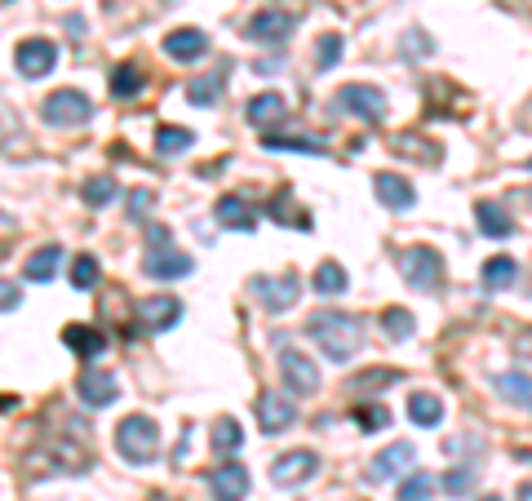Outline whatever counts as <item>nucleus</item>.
Wrapping results in <instances>:
<instances>
[{"mask_svg": "<svg viewBox=\"0 0 532 501\" xmlns=\"http://www.w3.org/2000/svg\"><path fill=\"white\" fill-rule=\"evenodd\" d=\"M63 346L76 355H85V360H98L102 351H107V337L98 329H85V324H67L63 329Z\"/></svg>", "mask_w": 532, "mask_h": 501, "instance_id": "412c9836", "label": "nucleus"}, {"mask_svg": "<svg viewBox=\"0 0 532 501\" xmlns=\"http://www.w3.org/2000/svg\"><path fill=\"white\" fill-rule=\"evenodd\" d=\"M218 227H227V231H253V227H258V213H253L240 196H222L218 200Z\"/></svg>", "mask_w": 532, "mask_h": 501, "instance_id": "5701e85b", "label": "nucleus"}, {"mask_svg": "<svg viewBox=\"0 0 532 501\" xmlns=\"http://www.w3.org/2000/svg\"><path fill=\"white\" fill-rule=\"evenodd\" d=\"M151 244H169V227H151Z\"/></svg>", "mask_w": 532, "mask_h": 501, "instance_id": "37998d69", "label": "nucleus"}, {"mask_svg": "<svg viewBox=\"0 0 532 501\" xmlns=\"http://www.w3.org/2000/svg\"><path fill=\"white\" fill-rule=\"evenodd\" d=\"M528 5H532V0H528Z\"/></svg>", "mask_w": 532, "mask_h": 501, "instance_id": "de8ad7c7", "label": "nucleus"}, {"mask_svg": "<svg viewBox=\"0 0 532 501\" xmlns=\"http://www.w3.org/2000/svg\"><path fill=\"white\" fill-rule=\"evenodd\" d=\"M40 116H45V125H54V129H76L94 116V102L80 94V89H54V94L40 102Z\"/></svg>", "mask_w": 532, "mask_h": 501, "instance_id": "20e7f679", "label": "nucleus"}, {"mask_svg": "<svg viewBox=\"0 0 532 501\" xmlns=\"http://www.w3.org/2000/svg\"><path fill=\"white\" fill-rule=\"evenodd\" d=\"M116 453L125 457L129 466H151L160 453V426L142 413L125 417V422L116 426Z\"/></svg>", "mask_w": 532, "mask_h": 501, "instance_id": "f03ea898", "label": "nucleus"}, {"mask_svg": "<svg viewBox=\"0 0 532 501\" xmlns=\"http://www.w3.org/2000/svg\"><path fill=\"white\" fill-rule=\"evenodd\" d=\"M413 329H417V324H413V315H408L404 306H386V311H382V333L386 337L404 342V337H413Z\"/></svg>", "mask_w": 532, "mask_h": 501, "instance_id": "2f4dec72", "label": "nucleus"}, {"mask_svg": "<svg viewBox=\"0 0 532 501\" xmlns=\"http://www.w3.org/2000/svg\"><path fill=\"white\" fill-rule=\"evenodd\" d=\"M426 138H408V134H399L395 142H391V151L395 156H413V160H422V165H435L439 160V147H422Z\"/></svg>", "mask_w": 532, "mask_h": 501, "instance_id": "f704fd0d", "label": "nucleus"}, {"mask_svg": "<svg viewBox=\"0 0 532 501\" xmlns=\"http://www.w3.org/2000/svg\"><path fill=\"white\" fill-rule=\"evenodd\" d=\"M351 417L360 422V431H368V435H373V431H386V426H391V413H386L382 404H355Z\"/></svg>", "mask_w": 532, "mask_h": 501, "instance_id": "4c0bfd02", "label": "nucleus"}, {"mask_svg": "<svg viewBox=\"0 0 532 501\" xmlns=\"http://www.w3.org/2000/svg\"><path fill=\"white\" fill-rule=\"evenodd\" d=\"M528 298H532V289H528Z\"/></svg>", "mask_w": 532, "mask_h": 501, "instance_id": "49530a36", "label": "nucleus"}, {"mask_svg": "<svg viewBox=\"0 0 532 501\" xmlns=\"http://www.w3.org/2000/svg\"><path fill=\"white\" fill-rule=\"evenodd\" d=\"M58 267H63V249L58 244H45V249H36L32 258L23 262V280H32V284H45V280H54Z\"/></svg>", "mask_w": 532, "mask_h": 501, "instance_id": "6ab92c4d", "label": "nucleus"}, {"mask_svg": "<svg viewBox=\"0 0 532 501\" xmlns=\"http://www.w3.org/2000/svg\"><path fill=\"white\" fill-rule=\"evenodd\" d=\"M142 85H147V76H142L133 63H120L111 71V98H138Z\"/></svg>", "mask_w": 532, "mask_h": 501, "instance_id": "cd10ccee", "label": "nucleus"}, {"mask_svg": "<svg viewBox=\"0 0 532 501\" xmlns=\"http://www.w3.org/2000/svg\"><path fill=\"white\" fill-rule=\"evenodd\" d=\"M413 462H417V448H413V444H408V439H404V444H391V448H382V453L373 457V466L364 470V479H368V484H386V479L404 475V470L413 466Z\"/></svg>", "mask_w": 532, "mask_h": 501, "instance_id": "f8f14e48", "label": "nucleus"}, {"mask_svg": "<svg viewBox=\"0 0 532 501\" xmlns=\"http://www.w3.org/2000/svg\"><path fill=\"white\" fill-rule=\"evenodd\" d=\"M244 116H249V125H258L262 134H266V129H275L284 116H289V107H284L280 94H258V98L249 102V111H244Z\"/></svg>", "mask_w": 532, "mask_h": 501, "instance_id": "aec40b11", "label": "nucleus"}, {"mask_svg": "<svg viewBox=\"0 0 532 501\" xmlns=\"http://www.w3.org/2000/svg\"><path fill=\"white\" fill-rule=\"evenodd\" d=\"M138 320L147 333H165L182 320V302L178 298H147V302H138Z\"/></svg>", "mask_w": 532, "mask_h": 501, "instance_id": "dca6fc26", "label": "nucleus"}, {"mask_svg": "<svg viewBox=\"0 0 532 501\" xmlns=\"http://www.w3.org/2000/svg\"><path fill=\"white\" fill-rule=\"evenodd\" d=\"M222 85H227V71H204L200 80H191L187 85V98L196 102V107H213L222 94Z\"/></svg>", "mask_w": 532, "mask_h": 501, "instance_id": "393cba45", "label": "nucleus"}, {"mask_svg": "<svg viewBox=\"0 0 532 501\" xmlns=\"http://www.w3.org/2000/svg\"><path fill=\"white\" fill-rule=\"evenodd\" d=\"M165 54L178 58V63H196V58L209 54V36L200 27H178V32L165 36Z\"/></svg>", "mask_w": 532, "mask_h": 501, "instance_id": "f3484780", "label": "nucleus"}, {"mask_svg": "<svg viewBox=\"0 0 532 501\" xmlns=\"http://www.w3.org/2000/svg\"><path fill=\"white\" fill-rule=\"evenodd\" d=\"M315 470H320V453H311V448H293V453H284L280 462L271 466V484L275 488H302L306 479H315Z\"/></svg>", "mask_w": 532, "mask_h": 501, "instance_id": "0eeeda50", "label": "nucleus"}, {"mask_svg": "<svg viewBox=\"0 0 532 501\" xmlns=\"http://www.w3.org/2000/svg\"><path fill=\"white\" fill-rule=\"evenodd\" d=\"M293 27H298V18H293L289 9H258V14L249 18V27H244V36H249L253 45H284V40L293 36Z\"/></svg>", "mask_w": 532, "mask_h": 501, "instance_id": "423d86ee", "label": "nucleus"}, {"mask_svg": "<svg viewBox=\"0 0 532 501\" xmlns=\"http://www.w3.org/2000/svg\"><path fill=\"white\" fill-rule=\"evenodd\" d=\"M399 271L422 293H435L439 284H444V258H439L435 249H426V244H408V249L399 253Z\"/></svg>", "mask_w": 532, "mask_h": 501, "instance_id": "7ed1b4c3", "label": "nucleus"}, {"mask_svg": "<svg viewBox=\"0 0 532 501\" xmlns=\"http://www.w3.org/2000/svg\"><path fill=\"white\" fill-rule=\"evenodd\" d=\"M408 417H413V426H439L444 422V400H435L431 391H413L408 395Z\"/></svg>", "mask_w": 532, "mask_h": 501, "instance_id": "b1692460", "label": "nucleus"}, {"mask_svg": "<svg viewBox=\"0 0 532 501\" xmlns=\"http://www.w3.org/2000/svg\"><path fill=\"white\" fill-rule=\"evenodd\" d=\"M14 63H18V71H23L27 80H40V76H49V71L58 67V45H54V40L32 36V40H23V45H18Z\"/></svg>", "mask_w": 532, "mask_h": 501, "instance_id": "1a4fd4ad", "label": "nucleus"}, {"mask_svg": "<svg viewBox=\"0 0 532 501\" xmlns=\"http://www.w3.org/2000/svg\"><path fill=\"white\" fill-rule=\"evenodd\" d=\"M475 227L488 235V240H506L510 231H515V218H510L506 209H501V204H493V200H484L475 209Z\"/></svg>", "mask_w": 532, "mask_h": 501, "instance_id": "4be33fe9", "label": "nucleus"}, {"mask_svg": "<svg viewBox=\"0 0 532 501\" xmlns=\"http://www.w3.org/2000/svg\"><path fill=\"white\" fill-rule=\"evenodd\" d=\"M209 493H213V501H244L249 497V470L240 462H222L209 475Z\"/></svg>", "mask_w": 532, "mask_h": 501, "instance_id": "4468645a", "label": "nucleus"}, {"mask_svg": "<svg viewBox=\"0 0 532 501\" xmlns=\"http://www.w3.org/2000/svg\"><path fill=\"white\" fill-rule=\"evenodd\" d=\"M515 280H519V262L515 258H488L484 262V289L501 293V289H510Z\"/></svg>", "mask_w": 532, "mask_h": 501, "instance_id": "bb28decb", "label": "nucleus"}, {"mask_svg": "<svg viewBox=\"0 0 532 501\" xmlns=\"http://www.w3.org/2000/svg\"><path fill=\"white\" fill-rule=\"evenodd\" d=\"M373 187H377V200H382L386 209H395V213H404V209H413V204H417L413 182L399 178V173H377Z\"/></svg>", "mask_w": 532, "mask_h": 501, "instance_id": "a211bd4d", "label": "nucleus"}, {"mask_svg": "<svg viewBox=\"0 0 532 501\" xmlns=\"http://www.w3.org/2000/svg\"><path fill=\"white\" fill-rule=\"evenodd\" d=\"M191 142H196V134L182 129V125H160L156 129V151H160V156H182Z\"/></svg>", "mask_w": 532, "mask_h": 501, "instance_id": "c85d7f7f", "label": "nucleus"}, {"mask_svg": "<svg viewBox=\"0 0 532 501\" xmlns=\"http://www.w3.org/2000/svg\"><path fill=\"white\" fill-rule=\"evenodd\" d=\"M151 204H156V196H151V191H133V196H129V222H147Z\"/></svg>", "mask_w": 532, "mask_h": 501, "instance_id": "a19ab883", "label": "nucleus"}, {"mask_svg": "<svg viewBox=\"0 0 532 501\" xmlns=\"http://www.w3.org/2000/svg\"><path fill=\"white\" fill-rule=\"evenodd\" d=\"M475 475H479V462H466V466L448 470V475H444V493L448 497H466L470 484H475Z\"/></svg>", "mask_w": 532, "mask_h": 501, "instance_id": "e433bc0d", "label": "nucleus"}, {"mask_svg": "<svg viewBox=\"0 0 532 501\" xmlns=\"http://www.w3.org/2000/svg\"><path fill=\"white\" fill-rule=\"evenodd\" d=\"M142 271H147L151 280H182V275H191V271H196V262H191L187 253L151 249L147 258H142Z\"/></svg>", "mask_w": 532, "mask_h": 501, "instance_id": "2eb2a0df", "label": "nucleus"}, {"mask_svg": "<svg viewBox=\"0 0 532 501\" xmlns=\"http://www.w3.org/2000/svg\"><path fill=\"white\" fill-rule=\"evenodd\" d=\"M306 333L311 342L329 355L333 364H351L364 346V320L360 315H346V311H320L306 320Z\"/></svg>", "mask_w": 532, "mask_h": 501, "instance_id": "f257e3e1", "label": "nucleus"}, {"mask_svg": "<svg viewBox=\"0 0 532 501\" xmlns=\"http://www.w3.org/2000/svg\"><path fill=\"white\" fill-rule=\"evenodd\" d=\"M23 306V289L14 280H0V311H18Z\"/></svg>", "mask_w": 532, "mask_h": 501, "instance_id": "79ce46f5", "label": "nucleus"}, {"mask_svg": "<svg viewBox=\"0 0 532 501\" xmlns=\"http://www.w3.org/2000/svg\"><path fill=\"white\" fill-rule=\"evenodd\" d=\"M98 258H89V253H80L76 262H71V289H80V293H89V289H98Z\"/></svg>", "mask_w": 532, "mask_h": 501, "instance_id": "72a5a7b5", "label": "nucleus"}, {"mask_svg": "<svg viewBox=\"0 0 532 501\" xmlns=\"http://www.w3.org/2000/svg\"><path fill=\"white\" fill-rule=\"evenodd\" d=\"M342 54H346V45H342V36H337V32L320 36V45H315V63H320V71H333L337 63H342Z\"/></svg>", "mask_w": 532, "mask_h": 501, "instance_id": "58836bf2", "label": "nucleus"}, {"mask_svg": "<svg viewBox=\"0 0 532 501\" xmlns=\"http://www.w3.org/2000/svg\"><path fill=\"white\" fill-rule=\"evenodd\" d=\"M111 196H116V182H111V178H89L85 182V204H94V209H98V204H107Z\"/></svg>", "mask_w": 532, "mask_h": 501, "instance_id": "ea45409f", "label": "nucleus"}, {"mask_svg": "<svg viewBox=\"0 0 532 501\" xmlns=\"http://www.w3.org/2000/svg\"><path fill=\"white\" fill-rule=\"evenodd\" d=\"M515 501H532V479H528V484H524V488H519V493H515Z\"/></svg>", "mask_w": 532, "mask_h": 501, "instance_id": "c03bdc74", "label": "nucleus"}, {"mask_svg": "<svg viewBox=\"0 0 532 501\" xmlns=\"http://www.w3.org/2000/svg\"><path fill=\"white\" fill-rule=\"evenodd\" d=\"M258 422H262V431L266 435H284L293 422H298V404L289 400V395H280V391H266L258 395Z\"/></svg>", "mask_w": 532, "mask_h": 501, "instance_id": "9d476101", "label": "nucleus"}, {"mask_svg": "<svg viewBox=\"0 0 532 501\" xmlns=\"http://www.w3.org/2000/svg\"><path fill=\"white\" fill-rule=\"evenodd\" d=\"M266 151H306V156H324V142L315 138H280V134H262Z\"/></svg>", "mask_w": 532, "mask_h": 501, "instance_id": "473e14b6", "label": "nucleus"}, {"mask_svg": "<svg viewBox=\"0 0 532 501\" xmlns=\"http://www.w3.org/2000/svg\"><path fill=\"white\" fill-rule=\"evenodd\" d=\"M333 107H342L346 116H355V120H368V125H382L386 120V94L373 85H342Z\"/></svg>", "mask_w": 532, "mask_h": 501, "instance_id": "39448f33", "label": "nucleus"}, {"mask_svg": "<svg viewBox=\"0 0 532 501\" xmlns=\"http://www.w3.org/2000/svg\"><path fill=\"white\" fill-rule=\"evenodd\" d=\"M280 373H284V382H289V391H298V395L320 391V368H315L311 355H302L298 346H280Z\"/></svg>", "mask_w": 532, "mask_h": 501, "instance_id": "6e6552de", "label": "nucleus"}, {"mask_svg": "<svg viewBox=\"0 0 532 501\" xmlns=\"http://www.w3.org/2000/svg\"><path fill=\"white\" fill-rule=\"evenodd\" d=\"M497 391L506 395L510 404H519L532 413V377L528 373H497Z\"/></svg>", "mask_w": 532, "mask_h": 501, "instance_id": "a878e982", "label": "nucleus"}, {"mask_svg": "<svg viewBox=\"0 0 532 501\" xmlns=\"http://www.w3.org/2000/svg\"><path fill=\"white\" fill-rule=\"evenodd\" d=\"M528 169H532V165H528Z\"/></svg>", "mask_w": 532, "mask_h": 501, "instance_id": "09e8293b", "label": "nucleus"}, {"mask_svg": "<svg viewBox=\"0 0 532 501\" xmlns=\"http://www.w3.org/2000/svg\"><path fill=\"white\" fill-rule=\"evenodd\" d=\"M240 444H244L240 422H235V417H218V422H213V453L227 457V453H235Z\"/></svg>", "mask_w": 532, "mask_h": 501, "instance_id": "c756f323", "label": "nucleus"}, {"mask_svg": "<svg viewBox=\"0 0 532 501\" xmlns=\"http://www.w3.org/2000/svg\"><path fill=\"white\" fill-rule=\"evenodd\" d=\"M315 293H324V298H333V293H346V271L337 267V262H320L315 267Z\"/></svg>", "mask_w": 532, "mask_h": 501, "instance_id": "7c9ffc66", "label": "nucleus"}, {"mask_svg": "<svg viewBox=\"0 0 532 501\" xmlns=\"http://www.w3.org/2000/svg\"><path fill=\"white\" fill-rule=\"evenodd\" d=\"M76 391H80V404H89V408H107L120 400V382L111 373H102V368H85Z\"/></svg>", "mask_w": 532, "mask_h": 501, "instance_id": "ddd939ff", "label": "nucleus"}, {"mask_svg": "<svg viewBox=\"0 0 532 501\" xmlns=\"http://www.w3.org/2000/svg\"><path fill=\"white\" fill-rule=\"evenodd\" d=\"M431 493H435V475H426V470H417V475H408L399 484V501H431Z\"/></svg>", "mask_w": 532, "mask_h": 501, "instance_id": "c9c22d12", "label": "nucleus"}, {"mask_svg": "<svg viewBox=\"0 0 532 501\" xmlns=\"http://www.w3.org/2000/svg\"><path fill=\"white\" fill-rule=\"evenodd\" d=\"M484 501H501V497H484Z\"/></svg>", "mask_w": 532, "mask_h": 501, "instance_id": "a18cd8bd", "label": "nucleus"}, {"mask_svg": "<svg viewBox=\"0 0 532 501\" xmlns=\"http://www.w3.org/2000/svg\"><path fill=\"white\" fill-rule=\"evenodd\" d=\"M253 298H258L271 315H280V311H289V306L302 298V280H298V275H280V280H253Z\"/></svg>", "mask_w": 532, "mask_h": 501, "instance_id": "9b49d317", "label": "nucleus"}]
</instances>
